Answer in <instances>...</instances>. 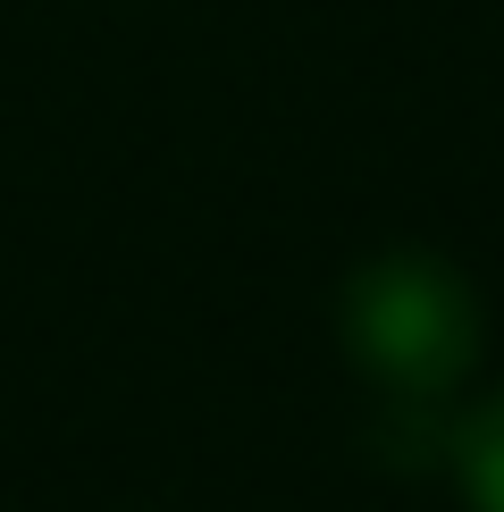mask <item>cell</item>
Segmentation results:
<instances>
[{"label": "cell", "mask_w": 504, "mask_h": 512, "mask_svg": "<svg viewBox=\"0 0 504 512\" xmlns=\"http://www.w3.org/2000/svg\"><path fill=\"white\" fill-rule=\"evenodd\" d=\"M454 471H462V496H471V512H504V395L471 420V429H462Z\"/></svg>", "instance_id": "cell-2"}, {"label": "cell", "mask_w": 504, "mask_h": 512, "mask_svg": "<svg viewBox=\"0 0 504 512\" xmlns=\"http://www.w3.org/2000/svg\"><path fill=\"white\" fill-rule=\"evenodd\" d=\"M345 336H353V361L378 370L387 387H437L471 361L479 319L454 269L395 252V261L362 269V286L345 294Z\"/></svg>", "instance_id": "cell-1"}]
</instances>
